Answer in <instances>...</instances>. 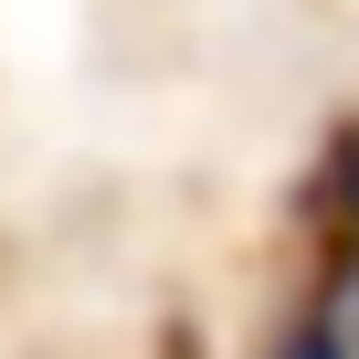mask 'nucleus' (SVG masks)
<instances>
[{
  "label": "nucleus",
  "instance_id": "1",
  "mask_svg": "<svg viewBox=\"0 0 359 359\" xmlns=\"http://www.w3.org/2000/svg\"><path fill=\"white\" fill-rule=\"evenodd\" d=\"M296 306L359 317V116H327L296 180Z\"/></svg>",
  "mask_w": 359,
  "mask_h": 359
},
{
  "label": "nucleus",
  "instance_id": "2",
  "mask_svg": "<svg viewBox=\"0 0 359 359\" xmlns=\"http://www.w3.org/2000/svg\"><path fill=\"white\" fill-rule=\"evenodd\" d=\"M264 359H359V327L348 317H317V306H285L275 338H264Z\"/></svg>",
  "mask_w": 359,
  "mask_h": 359
}]
</instances>
